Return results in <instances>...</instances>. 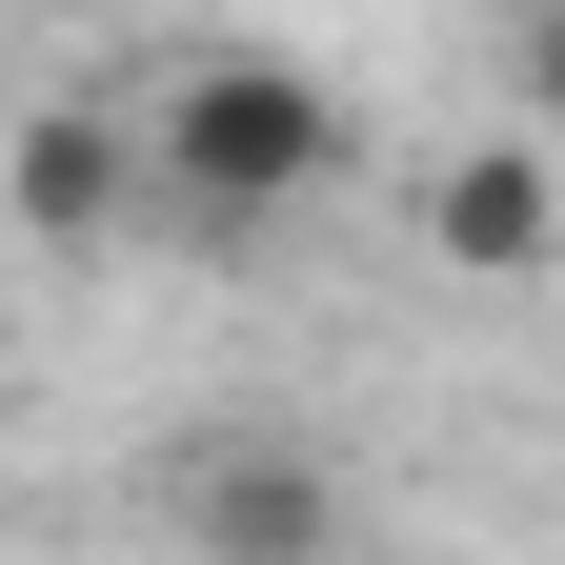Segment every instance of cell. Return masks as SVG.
Masks as SVG:
<instances>
[{
    "instance_id": "cell-1",
    "label": "cell",
    "mask_w": 565,
    "mask_h": 565,
    "mask_svg": "<svg viewBox=\"0 0 565 565\" xmlns=\"http://www.w3.org/2000/svg\"><path fill=\"white\" fill-rule=\"evenodd\" d=\"M323 182H343V102L303 82V61H263V41L182 61V82L141 102V202H182L202 243H263V223H303Z\"/></svg>"
},
{
    "instance_id": "cell-2",
    "label": "cell",
    "mask_w": 565,
    "mask_h": 565,
    "mask_svg": "<svg viewBox=\"0 0 565 565\" xmlns=\"http://www.w3.org/2000/svg\"><path fill=\"white\" fill-rule=\"evenodd\" d=\"M182 545L202 565H343V484L282 424H202L182 445Z\"/></svg>"
},
{
    "instance_id": "cell-3",
    "label": "cell",
    "mask_w": 565,
    "mask_h": 565,
    "mask_svg": "<svg viewBox=\"0 0 565 565\" xmlns=\"http://www.w3.org/2000/svg\"><path fill=\"white\" fill-rule=\"evenodd\" d=\"M424 243H445L465 282H525V263L565 243V162H545L525 121H505V141H465V162L424 182Z\"/></svg>"
},
{
    "instance_id": "cell-4",
    "label": "cell",
    "mask_w": 565,
    "mask_h": 565,
    "mask_svg": "<svg viewBox=\"0 0 565 565\" xmlns=\"http://www.w3.org/2000/svg\"><path fill=\"white\" fill-rule=\"evenodd\" d=\"M0 202H21V243H102V223H141V121H121V102H41L21 162H0Z\"/></svg>"
},
{
    "instance_id": "cell-5",
    "label": "cell",
    "mask_w": 565,
    "mask_h": 565,
    "mask_svg": "<svg viewBox=\"0 0 565 565\" xmlns=\"http://www.w3.org/2000/svg\"><path fill=\"white\" fill-rule=\"evenodd\" d=\"M525 141H565V0H525Z\"/></svg>"
}]
</instances>
